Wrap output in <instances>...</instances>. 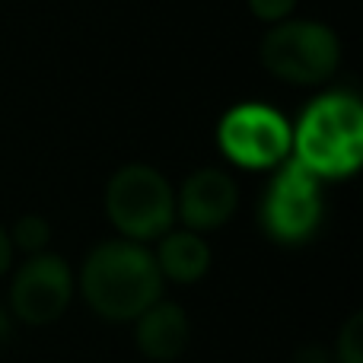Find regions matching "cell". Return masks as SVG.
Returning <instances> with one entry per match:
<instances>
[{"label": "cell", "mask_w": 363, "mask_h": 363, "mask_svg": "<svg viewBox=\"0 0 363 363\" xmlns=\"http://www.w3.org/2000/svg\"><path fill=\"white\" fill-rule=\"evenodd\" d=\"M4 328H6V325H4V315H0V335H4Z\"/></svg>", "instance_id": "cell-16"}, {"label": "cell", "mask_w": 363, "mask_h": 363, "mask_svg": "<svg viewBox=\"0 0 363 363\" xmlns=\"http://www.w3.org/2000/svg\"><path fill=\"white\" fill-rule=\"evenodd\" d=\"M74 300V274L61 255H29L10 284L13 315L26 325H51Z\"/></svg>", "instance_id": "cell-7"}, {"label": "cell", "mask_w": 363, "mask_h": 363, "mask_svg": "<svg viewBox=\"0 0 363 363\" xmlns=\"http://www.w3.org/2000/svg\"><path fill=\"white\" fill-rule=\"evenodd\" d=\"M153 258L163 277L176 284H194L211 268V245L204 242L201 233L169 230L166 236H160V249Z\"/></svg>", "instance_id": "cell-10"}, {"label": "cell", "mask_w": 363, "mask_h": 363, "mask_svg": "<svg viewBox=\"0 0 363 363\" xmlns=\"http://www.w3.org/2000/svg\"><path fill=\"white\" fill-rule=\"evenodd\" d=\"M10 242H13V249H23V252H29V255H42L45 245L51 242L48 220L38 217V213L19 217L16 226H13V233H10Z\"/></svg>", "instance_id": "cell-11"}, {"label": "cell", "mask_w": 363, "mask_h": 363, "mask_svg": "<svg viewBox=\"0 0 363 363\" xmlns=\"http://www.w3.org/2000/svg\"><path fill=\"white\" fill-rule=\"evenodd\" d=\"M335 363H363V315L354 313L341 325L338 345H335Z\"/></svg>", "instance_id": "cell-12"}, {"label": "cell", "mask_w": 363, "mask_h": 363, "mask_svg": "<svg viewBox=\"0 0 363 363\" xmlns=\"http://www.w3.org/2000/svg\"><path fill=\"white\" fill-rule=\"evenodd\" d=\"M262 230L281 245H300L313 239L322 223V188L313 172L296 160H284L281 172L271 179L258 207Z\"/></svg>", "instance_id": "cell-5"}, {"label": "cell", "mask_w": 363, "mask_h": 363, "mask_svg": "<svg viewBox=\"0 0 363 363\" xmlns=\"http://www.w3.org/2000/svg\"><path fill=\"white\" fill-rule=\"evenodd\" d=\"M290 134L281 112L258 102H242L220 118L217 144L230 163L242 169H271L290 157Z\"/></svg>", "instance_id": "cell-6"}, {"label": "cell", "mask_w": 363, "mask_h": 363, "mask_svg": "<svg viewBox=\"0 0 363 363\" xmlns=\"http://www.w3.org/2000/svg\"><path fill=\"white\" fill-rule=\"evenodd\" d=\"M258 57L274 80L290 83V86H319L332 80V74L338 70L341 42L322 23L287 19L268 29Z\"/></svg>", "instance_id": "cell-4"}, {"label": "cell", "mask_w": 363, "mask_h": 363, "mask_svg": "<svg viewBox=\"0 0 363 363\" xmlns=\"http://www.w3.org/2000/svg\"><path fill=\"white\" fill-rule=\"evenodd\" d=\"M191 338V322L179 303L157 300L134 319V341L140 354L153 363H172L185 354Z\"/></svg>", "instance_id": "cell-9"}, {"label": "cell", "mask_w": 363, "mask_h": 363, "mask_svg": "<svg viewBox=\"0 0 363 363\" xmlns=\"http://www.w3.org/2000/svg\"><path fill=\"white\" fill-rule=\"evenodd\" d=\"M106 217L121 233V239L144 245L172 230L176 191L153 166H121L106 185Z\"/></svg>", "instance_id": "cell-3"}, {"label": "cell", "mask_w": 363, "mask_h": 363, "mask_svg": "<svg viewBox=\"0 0 363 363\" xmlns=\"http://www.w3.org/2000/svg\"><path fill=\"white\" fill-rule=\"evenodd\" d=\"M296 0H249V10L262 23H284L294 13Z\"/></svg>", "instance_id": "cell-13"}, {"label": "cell", "mask_w": 363, "mask_h": 363, "mask_svg": "<svg viewBox=\"0 0 363 363\" xmlns=\"http://www.w3.org/2000/svg\"><path fill=\"white\" fill-rule=\"evenodd\" d=\"M239 204V188L223 169H198L182 182L176 194V217L191 233H211L230 223Z\"/></svg>", "instance_id": "cell-8"}, {"label": "cell", "mask_w": 363, "mask_h": 363, "mask_svg": "<svg viewBox=\"0 0 363 363\" xmlns=\"http://www.w3.org/2000/svg\"><path fill=\"white\" fill-rule=\"evenodd\" d=\"M296 163L315 179H347L363 163V106L351 93H325L290 134Z\"/></svg>", "instance_id": "cell-2"}, {"label": "cell", "mask_w": 363, "mask_h": 363, "mask_svg": "<svg viewBox=\"0 0 363 363\" xmlns=\"http://www.w3.org/2000/svg\"><path fill=\"white\" fill-rule=\"evenodd\" d=\"M10 264H13V242L6 236V230H0V277L10 271Z\"/></svg>", "instance_id": "cell-14"}, {"label": "cell", "mask_w": 363, "mask_h": 363, "mask_svg": "<svg viewBox=\"0 0 363 363\" xmlns=\"http://www.w3.org/2000/svg\"><path fill=\"white\" fill-rule=\"evenodd\" d=\"M80 294L99 319L134 322L163 296V274L153 252H147L140 242L108 239L83 262Z\"/></svg>", "instance_id": "cell-1"}, {"label": "cell", "mask_w": 363, "mask_h": 363, "mask_svg": "<svg viewBox=\"0 0 363 363\" xmlns=\"http://www.w3.org/2000/svg\"><path fill=\"white\" fill-rule=\"evenodd\" d=\"M306 357H309V360H303V357H300L296 363H328V360H325V354H322L319 347H306Z\"/></svg>", "instance_id": "cell-15"}]
</instances>
